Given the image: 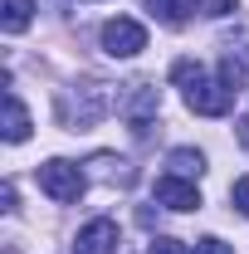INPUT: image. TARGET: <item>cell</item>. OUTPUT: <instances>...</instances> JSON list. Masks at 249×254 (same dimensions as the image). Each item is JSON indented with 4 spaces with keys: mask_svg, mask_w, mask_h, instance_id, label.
I'll list each match as a JSON object with an SVG mask.
<instances>
[{
    "mask_svg": "<svg viewBox=\"0 0 249 254\" xmlns=\"http://www.w3.org/2000/svg\"><path fill=\"white\" fill-rule=\"evenodd\" d=\"M171 78H176V88L186 93V108L200 113V118H225L230 103H235V93H230L225 83H215L195 59H176L171 64Z\"/></svg>",
    "mask_w": 249,
    "mask_h": 254,
    "instance_id": "6da1fadb",
    "label": "cell"
},
{
    "mask_svg": "<svg viewBox=\"0 0 249 254\" xmlns=\"http://www.w3.org/2000/svg\"><path fill=\"white\" fill-rule=\"evenodd\" d=\"M34 176H39V190L49 195V200H59V205H73L78 195H83V171L78 166H68V161H44V166H34Z\"/></svg>",
    "mask_w": 249,
    "mask_h": 254,
    "instance_id": "7a4b0ae2",
    "label": "cell"
},
{
    "mask_svg": "<svg viewBox=\"0 0 249 254\" xmlns=\"http://www.w3.org/2000/svg\"><path fill=\"white\" fill-rule=\"evenodd\" d=\"M103 49H108L113 59H137V54L147 49V30H142L137 20L118 15V20H108V25H103Z\"/></svg>",
    "mask_w": 249,
    "mask_h": 254,
    "instance_id": "3957f363",
    "label": "cell"
},
{
    "mask_svg": "<svg viewBox=\"0 0 249 254\" xmlns=\"http://www.w3.org/2000/svg\"><path fill=\"white\" fill-rule=\"evenodd\" d=\"M123 245V235H118V220H108V215H98L78 230V240H73V254H118Z\"/></svg>",
    "mask_w": 249,
    "mask_h": 254,
    "instance_id": "277c9868",
    "label": "cell"
},
{
    "mask_svg": "<svg viewBox=\"0 0 249 254\" xmlns=\"http://www.w3.org/2000/svg\"><path fill=\"white\" fill-rule=\"evenodd\" d=\"M108 103H113V98H108V83H83L78 98H73V108H68L63 118L78 123V127H88V123H98V118L108 113Z\"/></svg>",
    "mask_w": 249,
    "mask_h": 254,
    "instance_id": "5b68a950",
    "label": "cell"
},
{
    "mask_svg": "<svg viewBox=\"0 0 249 254\" xmlns=\"http://www.w3.org/2000/svg\"><path fill=\"white\" fill-rule=\"evenodd\" d=\"M156 200H161L166 210H200V190H195V181H186V176H161V181H156Z\"/></svg>",
    "mask_w": 249,
    "mask_h": 254,
    "instance_id": "8992f818",
    "label": "cell"
},
{
    "mask_svg": "<svg viewBox=\"0 0 249 254\" xmlns=\"http://www.w3.org/2000/svg\"><path fill=\"white\" fill-rule=\"evenodd\" d=\"M156 108H161V93H156L152 83H132V98L123 103V118L137 127V132H147V123L156 118Z\"/></svg>",
    "mask_w": 249,
    "mask_h": 254,
    "instance_id": "52a82bcc",
    "label": "cell"
},
{
    "mask_svg": "<svg viewBox=\"0 0 249 254\" xmlns=\"http://www.w3.org/2000/svg\"><path fill=\"white\" fill-rule=\"evenodd\" d=\"M147 10H152V20H161L166 30H181L190 20V10H200L195 0H147Z\"/></svg>",
    "mask_w": 249,
    "mask_h": 254,
    "instance_id": "ba28073f",
    "label": "cell"
},
{
    "mask_svg": "<svg viewBox=\"0 0 249 254\" xmlns=\"http://www.w3.org/2000/svg\"><path fill=\"white\" fill-rule=\"evenodd\" d=\"M30 137V113L15 93H5V142H25Z\"/></svg>",
    "mask_w": 249,
    "mask_h": 254,
    "instance_id": "9c48e42d",
    "label": "cell"
},
{
    "mask_svg": "<svg viewBox=\"0 0 249 254\" xmlns=\"http://www.w3.org/2000/svg\"><path fill=\"white\" fill-rule=\"evenodd\" d=\"M166 166H171V176H186V181H195V176L205 171V157H200L195 147H176V152L166 157Z\"/></svg>",
    "mask_w": 249,
    "mask_h": 254,
    "instance_id": "30bf717a",
    "label": "cell"
},
{
    "mask_svg": "<svg viewBox=\"0 0 249 254\" xmlns=\"http://www.w3.org/2000/svg\"><path fill=\"white\" fill-rule=\"evenodd\" d=\"M34 15V0H5L0 5V25H5V34H20L25 25H30Z\"/></svg>",
    "mask_w": 249,
    "mask_h": 254,
    "instance_id": "8fae6325",
    "label": "cell"
},
{
    "mask_svg": "<svg viewBox=\"0 0 249 254\" xmlns=\"http://www.w3.org/2000/svg\"><path fill=\"white\" fill-rule=\"evenodd\" d=\"M220 83H225L230 93H245L249 88V64L235 59V54H225V59H220Z\"/></svg>",
    "mask_w": 249,
    "mask_h": 254,
    "instance_id": "7c38bea8",
    "label": "cell"
},
{
    "mask_svg": "<svg viewBox=\"0 0 249 254\" xmlns=\"http://www.w3.org/2000/svg\"><path fill=\"white\" fill-rule=\"evenodd\" d=\"M190 254H235V250H230L225 240H215V235H205V240H195V250H190Z\"/></svg>",
    "mask_w": 249,
    "mask_h": 254,
    "instance_id": "4fadbf2b",
    "label": "cell"
},
{
    "mask_svg": "<svg viewBox=\"0 0 249 254\" xmlns=\"http://www.w3.org/2000/svg\"><path fill=\"white\" fill-rule=\"evenodd\" d=\"M147 254H186V245H181V240H166V235H161V240H152V245H147Z\"/></svg>",
    "mask_w": 249,
    "mask_h": 254,
    "instance_id": "5bb4252c",
    "label": "cell"
},
{
    "mask_svg": "<svg viewBox=\"0 0 249 254\" xmlns=\"http://www.w3.org/2000/svg\"><path fill=\"white\" fill-rule=\"evenodd\" d=\"M230 200H235V205H240V210L249 215V176H240V181L230 186Z\"/></svg>",
    "mask_w": 249,
    "mask_h": 254,
    "instance_id": "9a60e30c",
    "label": "cell"
},
{
    "mask_svg": "<svg viewBox=\"0 0 249 254\" xmlns=\"http://www.w3.org/2000/svg\"><path fill=\"white\" fill-rule=\"evenodd\" d=\"M195 5H200L210 20H220V15H230V10H235V0H195Z\"/></svg>",
    "mask_w": 249,
    "mask_h": 254,
    "instance_id": "2e32d148",
    "label": "cell"
},
{
    "mask_svg": "<svg viewBox=\"0 0 249 254\" xmlns=\"http://www.w3.org/2000/svg\"><path fill=\"white\" fill-rule=\"evenodd\" d=\"M235 132H240V142L249 147V118H240V127H235Z\"/></svg>",
    "mask_w": 249,
    "mask_h": 254,
    "instance_id": "e0dca14e",
    "label": "cell"
}]
</instances>
